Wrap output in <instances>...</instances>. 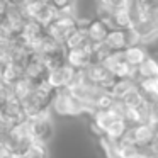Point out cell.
<instances>
[{
	"mask_svg": "<svg viewBox=\"0 0 158 158\" xmlns=\"http://www.w3.org/2000/svg\"><path fill=\"white\" fill-rule=\"evenodd\" d=\"M2 19H4V15H0V24H2Z\"/></svg>",
	"mask_w": 158,
	"mask_h": 158,
	"instance_id": "17",
	"label": "cell"
},
{
	"mask_svg": "<svg viewBox=\"0 0 158 158\" xmlns=\"http://www.w3.org/2000/svg\"><path fill=\"white\" fill-rule=\"evenodd\" d=\"M77 29H78V26H77V17L58 14V17L46 27V34L51 39H55L56 43H60V44H65V43L68 41V38L77 31Z\"/></svg>",
	"mask_w": 158,
	"mask_h": 158,
	"instance_id": "3",
	"label": "cell"
},
{
	"mask_svg": "<svg viewBox=\"0 0 158 158\" xmlns=\"http://www.w3.org/2000/svg\"><path fill=\"white\" fill-rule=\"evenodd\" d=\"M138 70V77L141 80H151V78H158V60L155 56H150L143 65Z\"/></svg>",
	"mask_w": 158,
	"mask_h": 158,
	"instance_id": "12",
	"label": "cell"
},
{
	"mask_svg": "<svg viewBox=\"0 0 158 158\" xmlns=\"http://www.w3.org/2000/svg\"><path fill=\"white\" fill-rule=\"evenodd\" d=\"M36 85L38 83H34L32 80H29V78H21L19 82H15L14 85H12V92H14V95L17 97L19 100H22V99H26L27 95H31L32 92L36 90Z\"/></svg>",
	"mask_w": 158,
	"mask_h": 158,
	"instance_id": "13",
	"label": "cell"
},
{
	"mask_svg": "<svg viewBox=\"0 0 158 158\" xmlns=\"http://www.w3.org/2000/svg\"><path fill=\"white\" fill-rule=\"evenodd\" d=\"M99 146H100V150H102V153H104V156H106V158H123V156H121L119 143L110 141L109 138H106V136L99 138Z\"/></svg>",
	"mask_w": 158,
	"mask_h": 158,
	"instance_id": "15",
	"label": "cell"
},
{
	"mask_svg": "<svg viewBox=\"0 0 158 158\" xmlns=\"http://www.w3.org/2000/svg\"><path fill=\"white\" fill-rule=\"evenodd\" d=\"M127 129H129V126H127L126 121H124V119H117L116 123H114L112 126H110L109 129L106 131V134H104V136L109 138L110 141H116V143H119V141L124 138V134L127 133Z\"/></svg>",
	"mask_w": 158,
	"mask_h": 158,
	"instance_id": "14",
	"label": "cell"
},
{
	"mask_svg": "<svg viewBox=\"0 0 158 158\" xmlns=\"http://www.w3.org/2000/svg\"><path fill=\"white\" fill-rule=\"evenodd\" d=\"M48 66L44 65V61H43L41 58H38V56H32L31 61L27 63V66H26V78L32 80L34 83H41L44 82V80H48Z\"/></svg>",
	"mask_w": 158,
	"mask_h": 158,
	"instance_id": "7",
	"label": "cell"
},
{
	"mask_svg": "<svg viewBox=\"0 0 158 158\" xmlns=\"http://www.w3.org/2000/svg\"><path fill=\"white\" fill-rule=\"evenodd\" d=\"M106 44L112 49L114 53L116 51H124L127 48V43H126V31L124 29H112L109 32L106 39Z\"/></svg>",
	"mask_w": 158,
	"mask_h": 158,
	"instance_id": "10",
	"label": "cell"
},
{
	"mask_svg": "<svg viewBox=\"0 0 158 158\" xmlns=\"http://www.w3.org/2000/svg\"><path fill=\"white\" fill-rule=\"evenodd\" d=\"M31 123V134L34 143L39 144H46L51 141L53 134H55V124H53V117H51V109L44 110L43 114L36 117H29Z\"/></svg>",
	"mask_w": 158,
	"mask_h": 158,
	"instance_id": "2",
	"label": "cell"
},
{
	"mask_svg": "<svg viewBox=\"0 0 158 158\" xmlns=\"http://www.w3.org/2000/svg\"><path fill=\"white\" fill-rule=\"evenodd\" d=\"M22 158H48V146H46V144L34 143L24 153V156H22Z\"/></svg>",
	"mask_w": 158,
	"mask_h": 158,
	"instance_id": "16",
	"label": "cell"
},
{
	"mask_svg": "<svg viewBox=\"0 0 158 158\" xmlns=\"http://www.w3.org/2000/svg\"><path fill=\"white\" fill-rule=\"evenodd\" d=\"M83 72H85L87 78L92 80L94 83H97V85H100L106 92H109V94H110V90L114 89V85H116V82H117L116 75H114L104 63H94V65H90L89 68L83 70Z\"/></svg>",
	"mask_w": 158,
	"mask_h": 158,
	"instance_id": "4",
	"label": "cell"
},
{
	"mask_svg": "<svg viewBox=\"0 0 158 158\" xmlns=\"http://www.w3.org/2000/svg\"><path fill=\"white\" fill-rule=\"evenodd\" d=\"M51 114L60 117H80L85 116L83 102H80L68 89L56 90L51 102Z\"/></svg>",
	"mask_w": 158,
	"mask_h": 158,
	"instance_id": "1",
	"label": "cell"
},
{
	"mask_svg": "<svg viewBox=\"0 0 158 158\" xmlns=\"http://www.w3.org/2000/svg\"><path fill=\"white\" fill-rule=\"evenodd\" d=\"M109 32H110V29L97 17H94L92 22H90V26L87 27V34H89L90 41L95 43V44H99V43H106Z\"/></svg>",
	"mask_w": 158,
	"mask_h": 158,
	"instance_id": "9",
	"label": "cell"
},
{
	"mask_svg": "<svg viewBox=\"0 0 158 158\" xmlns=\"http://www.w3.org/2000/svg\"><path fill=\"white\" fill-rule=\"evenodd\" d=\"M94 46V44H92ZM66 63L72 68L78 70H87L90 65H94V56H92V48H85V49H70L66 51Z\"/></svg>",
	"mask_w": 158,
	"mask_h": 158,
	"instance_id": "6",
	"label": "cell"
},
{
	"mask_svg": "<svg viewBox=\"0 0 158 158\" xmlns=\"http://www.w3.org/2000/svg\"><path fill=\"white\" fill-rule=\"evenodd\" d=\"M134 89H138V83L134 82L133 78H123V80H117L116 82L114 89L110 90V95H112L116 100H123L124 97H126L129 92H133Z\"/></svg>",
	"mask_w": 158,
	"mask_h": 158,
	"instance_id": "11",
	"label": "cell"
},
{
	"mask_svg": "<svg viewBox=\"0 0 158 158\" xmlns=\"http://www.w3.org/2000/svg\"><path fill=\"white\" fill-rule=\"evenodd\" d=\"M77 70L72 68V66L66 63V65L60 66V68H55L48 73V82L51 83V87L55 90H61V89H68L72 80L75 78Z\"/></svg>",
	"mask_w": 158,
	"mask_h": 158,
	"instance_id": "5",
	"label": "cell"
},
{
	"mask_svg": "<svg viewBox=\"0 0 158 158\" xmlns=\"http://www.w3.org/2000/svg\"><path fill=\"white\" fill-rule=\"evenodd\" d=\"M124 56H126V63L129 66L139 68V66L151 56V53L144 44H138V46H131V48L124 49Z\"/></svg>",
	"mask_w": 158,
	"mask_h": 158,
	"instance_id": "8",
	"label": "cell"
}]
</instances>
